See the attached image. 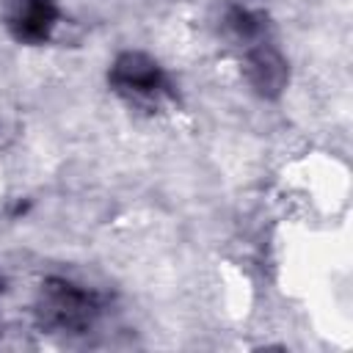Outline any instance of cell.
Listing matches in <instances>:
<instances>
[{
  "instance_id": "obj_1",
  "label": "cell",
  "mask_w": 353,
  "mask_h": 353,
  "mask_svg": "<svg viewBox=\"0 0 353 353\" xmlns=\"http://www.w3.org/2000/svg\"><path fill=\"white\" fill-rule=\"evenodd\" d=\"M102 314V295L63 276H50L41 281L33 317L47 334L80 336L88 334Z\"/></svg>"
},
{
  "instance_id": "obj_2",
  "label": "cell",
  "mask_w": 353,
  "mask_h": 353,
  "mask_svg": "<svg viewBox=\"0 0 353 353\" xmlns=\"http://www.w3.org/2000/svg\"><path fill=\"white\" fill-rule=\"evenodd\" d=\"M108 83L121 99L141 108H157L163 99L174 97L163 66L141 50L119 52L108 69Z\"/></svg>"
},
{
  "instance_id": "obj_3",
  "label": "cell",
  "mask_w": 353,
  "mask_h": 353,
  "mask_svg": "<svg viewBox=\"0 0 353 353\" xmlns=\"http://www.w3.org/2000/svg\"><path fill=\"white\" fill-rule=\"evenodd\" d=\"M0 19L14 41L39 47L50 41L61 11L55 0H0Z\"/></svg>"
},
{
  "instance_id": "obj_4",
  "label": "cell",
  "mask_w": 353,
  "mask_h": 353,
  "mask_svg": "<svg viewBox=\"0 0 353 353\" xmlns=\"http://www.w3.org/2000/svg\"><path fill=\"white\" fill-rule=\"evenodd\" d=\"M243 69H245V80H248V85L254 88L256 97L279 99L284 94L287 80H290V66L273 44H268V41L251 44L248 52H245Z\"/></svg>"
},
{
  "instance_id": "obj_5",
  "label": "cell",
  "mask_w": 353,
  "mask_h": 353,
  "mask_svg": "<svg viewBox=\"0 0 353 353\" xmlns=\"http://www.w3.org/2000/svg\"><path fill=\"white\" fill-rule=\"evenodd\" d=\"M223 28L243 44H259L265 39V30H268V19L265 14L259 11H251V8H243V6H229L226 14H223Z\"/></svg>"
},
{
  "instance_id": "obj_6",
  "label": "cell",
  "mask_w": 353,
  "mask_h": 353,
  "mask_svg": "<svg viewBox=\"0 0 353 353\" xmlns=\"http://www.w3.org/2000/svg\"><path fill=\"white\" fill-rule=\"evenodd\" d=\"M0 292H3V281H0Z\"/></svg>"
}]
</instances>
